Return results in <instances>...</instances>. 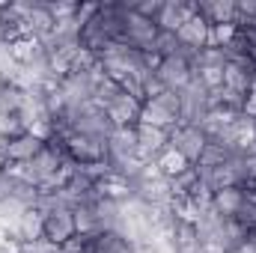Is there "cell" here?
I'll return each instance as SVG.
<instances>
[{"instance_id":"6da1fadb","label":"cell","mask_w":256,"mask_h":253,"mask_svg":"<svg viewBox=\"0 0 256 253\" xmlns=\"http://www.w3.org/2000/svg\"><path fill=\"white\" fill-rule=\"evenodd\" d=\"M66 158L74 167H92V164H110V146L108 137H96V134H84V131H72L63 137Z\"/></svg>"},{"instance_id":"7a4b0ae2","label":"cell","mask_w":256,"mask_h":253,"mask_svg":"<svg viewBox=\"0 0 256 253\" xmlns=\"http://www.w3.org/2000/svg\"><path fill=\"white\" fill-rule=\"evenodd\" d=\"M137 126H155V128H164V131L179 128L182 126V92H170L167 90V92L143 102Z\"/></svg>"},{"instance_id":"3957f363","label":"cell","mask_w":256,"mask_h":253,"mask_svg":"<svg viewBox=\"0 0 256 253\" xmlns=\"http://www.w3.org/2000/svg\"><path fill=\"white\" fill-rule=\"evenodd\" d=\"M42 206L48 208V212H45V238L54 242L57 248H63L66 242H72V238L78 236L72 206H66L60 200H42Z\"/></svg>"},{"instance_id":"277c9868","label":"cell","mask_w":256,"mask_h":253,"mask_svg":"<svg viewBox=\"0 0 256 253\" xmlns=\"http://www.w3.org/2000/svg\"><path fill=\"white\" fill-rule=\"evenodd\" d=\"M155 78L170 90V92H185L194 84V66L188 54H176V57H164Z\"/></svg>"},{"instance_id":"5b68a950","label":"cell","mask_w":256,"mask_h":253,"mask_svg":"<svg viewBox=\"0 0 256 253\" xmlns=\"http://www.w3.org/2000/svg\"><path fill=\"white\" fill-rule=\"evenodd\" d=\"M155 36H158V27H155V21H149V18H140L137 12H131L128 9L126 15V30H122V39H120V45H126L131 51H140V54H146V51H152V45H155Z\"/></svg>"},{"instance_id":"8992f818","label":"cell","mask_w":256,"mask_h":253,"mask_svg":"<svg viewBox=\"0 0 256 253\" xmlns=\"http://www.w3.org/2000/svg\"><path fill=\"white\" fill-rule=\"evenodd\" d=\"M92 190H96L98 200H108V202H116V206H126V202L134 200V182L122 173H116V170H110L98 182H92Z\"/></svg>"},{"instance_id":"52a82bcc","label":"cell","mask_w":256,"mask_h":253,"mask_svg":"<svg viewBox=\"0 0 256 253\" xmlns=\"http://www.w3.org/2000/svg\"><path fill=\"white\" fill-rule=\"evenodd\" d=\"M170 146H176L191 164H196L200 161V155H202V149L208 146V137H206V131L200 126H179L170 131Z\"/></svg>"},{"instance_id":"ba28073f","label":"cell","mask_w":256,"mask_h":253,"mask_svg":"<svg viewBox=\"0 0 256 253\" xmlns=\"http://www.w3.org/2000/svg\"><path fill=\"white\" fill-rule=\"evenodd\" d=\"M196 15V0H164L161 3V12L155 18V27L158 30H170V33H179V27Z\"/></svg>"},{"instance_id":"9c48e42d","label":"cell","mask_w":256,"mask_h":253,"mask_svg":"<svg viewBox=\"0 0 256 253\" xmlns=\"http://www.w3.org/2000/svg\"><path fill=\"white\" fill-rule=\"evenodd\" d=\"M6 51H9V60L12 66H21V68H27V66H42L45 63V42L39 39V36H21V39H15V42H9L6 45Z\"/></svg>"},{"instance_id":"30bf717a","label":"cell","mask_w":256,"mask_h":253,"mask_svg":"<svg viewBox=\"0 0 256 253\" xmlns=\"http://www.w3.org/2000/svg\"><path fill=\"white\" fill-rule=\"evenodd\" d=\"M179 45H182V54H188V57H194V54H200L202 48H208V21L196 12L194 18H188L182 27H179Z\"/></svg>"},{"instance_id":"8fae6325","label":"cell","mask_w":256,"mask_h":253,"mask_svg":"<svg viewBox=\"0 0 256 253\" xmlns=\"http://www.w3.org/2000/svg\"><path fill=\"white\" fill-rule=\"evenodd\" d=\"M45 212H48V208H45L42 202H39V206H24V208H21L18 224H15V236H18L24 244L45 238Z\"/></svg>"},{"instance_id":"7c38bea8","label":"cell","mask_w":256,"mask_h":253,"mask_svg":"<svg viewBox=\"0 0 256 253\" xmlns=\"http://www.w3.org/2000/svg\"><path fill=\"white\" fill-rule=\"evenodd\" d=\"M167 146H170V131L155 126H137V158L140 161H155V155Z\"/></svg>"},{"instance_id":"4fadbf2b","label":"cell","mask_w":256,"mask_h":253,"mask_svg":"<svg viewBox=\"0 0 256 253\" xmlns=\"http://www.w3.org/2000/svg\"><path fill=\"white\" fill-rule=\"evenodd\" d=\"M244 202V188L242 185H230V188H218L212 190V214L220 218V220H230L238 214Z\"/></svg>"},{"instance_id":"5bb4252c","label":"cell","mask_w":256,"mask_h":253,"mask_svg":"<svg viewBox=\"0 0 256 253\" xmlns=\"http://www.w3.org/2000/svg\"><path fill=\"white\" fill-rule=\"evenodd\" d=\"M140 110H143V102L131 98V96H120L110 108H108V120L114 128H134L140 122Z\"/></svg>"},{"instance_id":"9a60e30c","label":"cell","mask_w":256,"mask_h":253,"mask_svg":"<svg viewBox=\"0 0 256 253\" xmlns=\"http://www.w3.org/2000/svg\"><path fill=\"white\" fill-rule=\"evenodd\" d=\"M48 143H42V140H36L30 131L27 134H21V137H15V140H9L6 143V161H15V164H30L42 149H45Z\"/></svg>"},{"instance_id":"2e32d148","label":"cell","mask_w":256,"mask_h":253,"mask_svg":"<svg viewBox=\"0 0 256 253\" xmlns=\"http://www.w3.org/2000/svg\"><path fill=\"white\" fill-rule=\"evenodd\" d=\"M170 244L176 253H200L202 238H200V226L188 224V220H176L173 232H170Z\"/></svg>"},{"instance_id":"e0dca14e","label":"cell","mask_w":256,"mask_h":253,"mask_svg":"<svg viewBox=\"0 0 256 253\" xmlns=\"http://www.w3.org/2000/svg\"><path fill=\"white\" fill-rule=\"evenodd\" d=\"M196 12L208 24H236V0H196Z\"/></svg>"},{"instance_id":"ac0fdd59","label":"cell","mask_w":256,"mask_h":253,"mask_svg":"<svg viewBox=\"0 0 256 253\" xmlns=\"http://www.w3.org/2000/svg\"><path fill=\"white\" fill-rule=\"evenodd\" d=\"M155 164H158V170H161V176H164V179H176V176H182L188 167H194L191 161L176 149V146L161 149V152L155 155Z\"/></svg>"},{"instance_id":"d6986e66","label":"cell","mask_w":256,"mask_h":253,"mask_svg":"<svg viewBox=\"0 0 256 253\" xmlns=\"http://www.w3.org/2000/svg\"><path fill=\"white\" fill-rule=\"evenodd\" d=\"M238 36V24H208V48L226 51Z\"/></svg>"},{"instance_id":"ffe728a7","label":"cell","mask_w":256,"mask_h":253,"mask_svg":"<svg viewBox=\"0 0 256 253\" xmlns=\"http://www.w3.org/2000/svg\"><path fill=\"white\" fill-rule=\"evenodd\" d=\"M194 80H196L206 92L220 90V86H224V66H200V68H194Z\"/></svg>"},{"instance_id":"44dd1931","label":"cell","mask_w":256,"mask_h":253,"mask_svg":"<svg viewBox=\"0 0 256 253\" xmlns=\"http://www.w3.org/2000/svg\"><path fill=\"white\" fill-rule=\"evenodd\" d=\"M24 102H27V92L21 90V86H9V90H3L0 92V116H9V114H21V108H24Z\"/></svg>"},{"instance_id":"7402d4cb","label":"cell","mask_w":256,"mask_h":253,"mask_svg":"<svg viewBox=\"0 0 256 253\" xmlns=\"http://www.w3.org/2000/svg\"><path fill=\"white\" fill-rule=\"evenodd\" d=\"M152 51L164 60V57H176V54H182V45H179V36L176 33H170V30H158V36H155V45H152Z\"/></svg>"},{"instance_id":"603a6c76","label":"cell","mask_w":256,"mask_h":253,"mask_svg":"<svg viewBox=\"0 0 256 253\" xmlns=\"http://www.w3.org/2000/svg\"><path fill=\"white\" fill-rule=\"evenodd\" d=\"M21 134H27V122H24V116L21 114H9V116H0V140H15V137H21Z\"/></svg>"},{"instance_id":"cb8c5ba5","label":"cell","mask_w":256,"mask_h":253,"mask_svg":"<svg viewBox=\"0 0 256 253\" xmlns=\"http://www.w3.org/2000/svg\"><path fill=\"white\" fill-rule=\"evenodd\" d=\"M161 3H164V0H140V3H128V9H131V12H137L140 18L155 21V18H158V12H161Z\"/></svg>"},{"instance_id":"d4e9b609","label":"cell","mask_w":256,"mask_h":253,"mask_svg":"<svg viewBox=\"0 0 256 253\" xmlns=\"http://www.w3.org/2000/svg\"><path fill=\"white\" fill-rule=\"evenodd\" d=\"M242 116L256 120V86L248 90V96H244V102H242Z\"/></svg>"},{"instance_id":"484cf974","label":"cell","mask_w":256,"mask_h":253,"mask_svg":"<svg viewBox=\"0 0 256 253\" xmlns=\"http://www.w3.org/2000/svg\"><path fill=\"white\" fill-rule=\"evenodd\" d=\"M12 190H15V182L0 170V202H9L12 200Z\"/></svg>"},{"instance_id":"4316f807","label":"cell","mask_w":256,"mask_h":253,"mask_svg":"<svg viewBox=\"0 0 256 253\" xmlns=\"http://www.w3.org/2000/svg\"><path fill=\"white\" fill-rule=\"evenodd\" d=\"M21 250H24V242L18 236H9V242L0 248V253H21Z\"/></svg>"},{"instance_id":"83f0119b","label":"cell","mask_w":256,"mask_h":253,"mask_svg":"<svg viewBox=\"0 0 256 253\" xmlns=\"http://www.w3.org/2000/svg\"><path fill=\"white\" fill-rule=\"evenodd\" d=\"M9 86H12V78L0 72V92H3V90H9Z\"/></svg>"},{"instance_id":"f1b7e54d","label":"cell","mask_w":256,"mask_h":253,"mask_svg":"<svg viewBox=\"0 0 256 253\" xmlns=\"http://www.w3.org/2000/svg\"><path fill=\"white\" fill-rule=\"evenodd\" d=\"M9 236H12V232H9V230H6V226H0V248H3V244H6V242H9Z\"/></svg>"},{"instance_id":"f546056e","label":"cell","mask_w":256,"mask_h":253,"mask_svg":"<svg viewBox=\"0 0 256 253\" xmlns=\"http://www.w3.org/2000/svg\"><path fill=\"white\" fill-rule=\"evenodd\" d=\"M248 238H250V242H254V244H256V224H254V226H250V232H248Z\"/></svg>"},{"instance_id":"4dcf8cb0","label":"cell","mask_w":256,"mask_h":253,"mask_svg":"<svg viewBox=\"0 0 256 253\" xmlns=\"http://www.w3.org/2000/svg\"><path fill=\"white\" fill-rule=\"evenodd\" d=\"M3 164H6V158H3V155H0V170H3Z\"/></svg>"}]
</instances>
